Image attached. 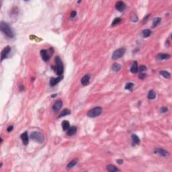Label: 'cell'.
<instances>
[{"instance_id":"33","label":"cell","mask_w":172,"mask_h":172,"mask_svg":"<svg viewBox=\"0 0 172 172\" xmlns=\"http://www.w3.org/2000/svg\"><path fill=\"white\" fill-rule=\"evenodd\" d=\"M76 16H77V12H76V11H73V12L71 13V18H75Z\"/></svg>"},{"instance_id":"34","label":"cell","mask_w":172,"mask_h":172,"mask_svg":"<svg viewBox=\"0 0 172 172\" xmlns=\"http://www.w3.org/2000/svg\"><path fill=\"white\" fill-rule=\"evenodd\" d=\"M13 128V126L12 125V126H9L8 127V128H7V131H8V132H11V131H12Z\"/></svg>"},{"instance_id":"35","label":"cell","mask_w":172,"mask_h":172,"mask_svg":"<svg viewBox=\"0 0 172 172\" xmlns=\"http://www.w3.org/2000/svg\"><path fill=\"white\" fill-rule=\"evenodd\" d=\"M116 161H117V163L119 164V165H121V164L123 163V160L122 159H118Z\"/></svg>"},{"instance_id":"29","label":"cell","mask_w":172,"mask_h":172,"mask_svg":"<svg viewBox=\"0 0 172 172\" xmlns=\"http://www.w3.org/2000/svg\"><path fill=\"white\" fill-rule=\"evenodd\" d=\"M147 69V68L146 66H145V65H141L140 67H139V71L140 73H142L143 71H146Z\"/></svg>"},{"instance_id":"7","label":"cell","mask_w":172,"mask_h":172,"mask_svg":"<svg viewBox=\"0 0 172 172\" xmlns=\"http://www.w3.org/2000/svg\"><path fill=\"white\" fill-rule=\"evenodd\" d=\"M10 51H11V47L9 46H5L4 49L2 50L1 53V61H3L4 59L8 57Z\"/></svg>"},{"instance_id":"32","label":"cell","mask_w":172,"mask_h":172,"mask_svg":"<svg viewBox=\"0 0 172 172\" xmlns=\"http://www.w3.org/2000/svg\"><path fill=\"white\" fill-rule=\"evenodd\" d=\"M168 111V109L167 107H162L161 108V113H165V112H167Z\"/></svg>"},{"instance_id":"4","label":"cell","mask_w":172,"mask_h":172,"mask_svg":"<svg viewBox=\"0 0 172 172\" xmlns=\"http://www.w3.org/2000/svg\"><path fill=\"white\" fill-rule=\"evenodd\" d=\"M30 139L35 141L37 143H42L44 141V137L42 132H38V131H34L30 134Z\"/></svg>"},{"instance_id":"36","label":"cell","mask_w":172,"mask_h":172,"mask_svg":"<svg viewBox=\"0 0 172 172\" xmlns=\"http://www.w3.org/2000/svg\"><path fill=\"white\" fill-rule=\"evenodd\" d=\"M19 89H20V91H23V90H24V85H20Z\"/></svg>"},{"instance_id":"22","label":"cell","mask_w":172,"mask_h":172,"mask_svg":"<svg viewBox=\"0 0 172 172\" xmlns=\"http://www.w3.org/2000/svg\"><path fill=\"white\" fill-rule=\"evenodd\" d=\"M107 170L110 172H116L120 171L118 168H116V166H114L113 165H108L107 166Z\"/></svg>"},{"instance_id":"30","label":"cell","mask_w":172,"mask_h":172,"mask_svg":"<svg viewBox=\"0 0 172 172\" xmlns=\"http://www.w3.org/2000/svg\"><path fill=\"white\" fill-rule=\"evenodd\" d=\"M131 20H132V21L133 22H137L138 21V17L137 16V15L135 14V13H133L132 15V16H131Z\"/></svg>"},{"instance_id":"15","label":"cell","mask_w":172,"mask_h":172,"mask_svg":"<svg viewBox=\"0 0 172 172\" xmlns=\"http://www.w3.org/2000/svg\"><path fill=\"white\" fill-rule=\"evenodd\" d=\"M77 128L75 126H71L67 132V134L68 136H73L77 133Z\"/></svg>"},{"instance_id":"6","label":"cell","mask_w":172,"mask_h":172,"mask_svg":"<svg viewBox=\"0 0 172 172\" xmlns=\"http://www.w3.org/2000/svg\"><path fill=\"white\" fill-rule=\"evenodd\" d=\"M125 52H126V49L124 48H123V47L120 48L118 49H116L112 53V59L113 60H117V59L122 58V57L124 56V55L125 54Z\"/></svg>"},{"instance_id":"20","label":"cell","mask_w":172,"mask_h":172,"mask_svg":"<svg viewBox=\"0 0 172 172\" xmlns=\"http://www.w3.org/2000/svg\"><path fill=\"white\" fill-rule=\"evenodd\" d=\"M62 128H63V130L64 131H67L68 129L70 128V124H69V122L67 120H64L62 122Z\"/></svg>"},{"instance_id":"1","label":"cell","mask_w":172,"mask_h":172,"mask_svg":"<svg viewBox=\"0 0 172 172\" xmlns=\"http://www.w3.org/2000/svg\"><path fill=\"white\" fill-rule=\"evenodd\" d=\"M0 29L1 31L5 35L8 37V38H12L14 37V32L12 28L10 27V26L9 25L8 23L5 22L4 21L1 22L0 23Z\"/></svg>"},{"instance_id":"28","label":"cell","mask_w":172,"mask_h":172,"mask_svg":"<svg viewBox=\"0 0 172 172\" xmlns=\"http://www.w3.org/2000/svg\"><path fill=\"white\" fill-rule=\"evenodd\" d=\"M121 18H116L113 21H112V26H116V25H117V24H118L120 22H121Z\"/></svg>"},{"instance_id":"21","label":"cell","mask_w":172,"mask_h":172,"mask_svg":"<svg viewBox=\"0 0 172 172\" xmlns=\"http://www.w3.org/2000/svg\"><path fill=\"white\" fill-rule=\"evenodd\" d=\"M161 22V18H155L153 20V28H155L158 25H159L160 23Z\"/></svg>"},{"instance_id":"26","label":"cell","mask_w":172,"mask_h":172,"mask_svg":"<svg viewBox=\"0 0 172 172\" xmlns=\"http://www.w3.org/2000/svg\"><path fill=\"white\" fill-rule=\"evenodd\" d=\"M151 31L149 29H145L143 31V36L144 38H148L151 36Z\"/></svg>"},{"instance_id":"25","label":"cell","mask_w":172,"mask_h":172,"mask_svg":"<svg viewBox=\"0 0 172 172\" xmlns=\"http://www.w3.org/2000/svg\"><path fill=\"white\" fill-rule=\"evenodd\" d=\"M159 73L160 75H161L165 79H169L171 77L170 73L168 71H160Z\"/></svg>"},{"instance_id":"19","label":"cell","mask_w":172,"mask_h":172,"mask_svg":"<svg viewBox=\"0 0 172 172\" xmlns=\"http://www.w3.org/2000/svg\"><path fill=\"white\" fill-rule=\"evenodd\" d=\"M120 69H121V65L119 63H114V64H112V70L113 71L118 72Z\"/></svg>"},{"instance_id":"12","label":"cell","mask_w":172,"mask_h":172,"mask_svg":"<svg viewBox=\"0 0 172 172\" xmlns=\"http://www.w3.org/2000/svg\"><path fill=\"white\" fill-rule=\"evenodd\" d=\"M20 137H21L22 141V142H23V144H24V145H27L28 144V142H29L28 132L26 131L24 132H23V133L21 134Z\"/></svg>"},{"instance_id":"8","label":"cell","mask_w":172,"mask_h":172,"mask_svg":"<svg viewBox=\"0 0 172 172\" xmlns=\"http://www.w3.org/2000/svg\"><path fill=\"white\" fill-rule=\"evenodd\" d=\"M63 106V101L59 100H57L55 101V103L54 104V105L53 106V110L55 113H57L59 110H61V108H62Z\"/></svg>"},{"instance_id":"3","label":"cell","mask_w":172,"mask_h":172,"mask_svg":"<svg viewBox=\"0 0 172 172\" xmlns=\"http://www.w3.org/2000/svg\"><path fill=\"white\" fill-rule=\"evenodd\" d=\"M53 53H54V49L53 48H50L48 50L42 49L40 50V56L42 57V60L45 62H47L50 59L51 56L53 54Z\"/></svg>"},{"instance_id":"31","label":"cell","mask_w":172,"mask_h":172,"mask_svg":"<svg viewBox=\"0 0 172 172\" xmlns=\"http://www.w3.org/2000/svg\"><path fill=\"white\" fill-rule=\"evenodd\" d=\"M147 77V75L145 73H141L140 75L139 76V78L140 79H144L145 77Z\"/></svg>"},{"instance_id":"5","label":"cell","mask_w":172,"mask_h":172,"mask_svg":"<svg viewBox=\"0 0 172 172\" xmlns=\"http://www.w3.org/2000/svg\"><path fill=\"white\" fill-rule=\"evenodd\" d=\"M102 112V108L100 106H97L94 108L90 110L88 112V116L90 118H95L100 116Z\"/></svg>"},{"instance_id":"11","label":"cell","mask_w":172,"mask_h":172,"mask_svg":"<svg viewBox=\"0 0 172 172\" xmlns=\"http://www.w3.org/2000/svg\"><path fill=\"white\" fill-rule=\"evenodd\" d=\"M63 79V75H61V76H59L58 77H57V78H54V77H53V78H51L50 80V82H49V84H50V85L51 87H53V86H55L57 84H58L61 81V80Z\"/></svg>"},{"instance_id":"14","label":"cell","mask_w":172,"mask_h":172,"mask_svg":"<svg viewBox=\"0 0 172 172\" xmlns=\"http://www.w3.org/2000/svg\"><path fill=\"white\" fill-rule=\"evenodd\" d=\"M130 72L132 73H137L139 72V67H138V63L137 61H134L132 64V66L130 67Z\"/></svg>"},{"instance_id":"16","label":"cell","mask_w":172,"mask_h":172,"mask_svg":"<svg viewBox=\"0 0 172 172\" xmlns=\"http://www.w3.org/2000/svg\"><path fill=\"white\" fill-rule=\"evenodd\" d=\"M171 57V56L168 53H159L157 56V59L159 61L161 60H167Z\"/></svg>"},{"instance_id":"27","label":"cell","mask_w":172,"mask_h":172,"mask_svg":"<svg viewBox=\"0 0 172 172\" xmlns=\"http://www.w3.org/2000/svg\"><path fill=\"white\" fill-rule=\"evenodd\" d=\"M134 85L133 83L132 82H129V83H127L125 85V89L127 90H132V88H134Z\"/></svg>"},{"instance_id":"13","label":"cell","mask_w":172,"mask_h":172,"mask_svg":"<svg viewBox=\"0 0 172 172\" xmlns=\"http://www.w3.org/2000/svg\"><path fill=\"white\" fill-rule=\"evenodd\" d=\"M89 80H90V75H85L81 78V84L85 86V85H88L89 84Z\"/></svg>"},{"instance_id":"23","label":"cell","mask_w":172,"mask_h":172,"mask_svg":"<svg viewBox=\"0 0 172 172\" xmlns=\"http://www.w3.org/2000/svg\"><path fill=\"white\" fill-rule=\"evenodd\" d=\"M71 114V110L69 109H65L63 110V111L60 113V115L59 116V118L63 117V116H66L67 115H69Z\"/></svg>"},{"instance_id":"18","label":"cell","mask_w":172,"mask_h":172,"mask_svg":"<svg viewBox=\"0 0 172 172\" xmlns=\"http://www.w3.org/2000/svg\"><path fill=\"white\" fill-rule=\"evenodd\" d=\"M78 161H79V160L77 159L72 160L71 161H70L69 163V164L67 165V169H72L73 167H75L76 165L78 163Z\"/></svg>"},{"instance_id":"24","label":"cell","mask_w":172,"mask_h":172,"mask_svg":"<svg viewBox=\"0 0 172 172\" xmlns=\"http://www.w3.org/2000/svg\"><path fill=\"white\" fill-rule=\"evenodd\" d=\"M156 97V93L154 90H150L148 93V98L149 100H154Z\"/></svg>"},{"instance_id":"9","label":"cell","mask_w":172,"mask_h":172,"mask_svg":"<svg viewBox=\"0 0 172 172\" xmlns=\"http://www.w3.org/2000/svg\"><path fill=\"white\" fill-rule=\"evenodd\" d=\"M155 153L156 154H158L160 156H162L164 157H166L169 155V153L168 151H166L165 149H162V148H157L155 150Z\"/></svg>"},{"instance_id":"37","label":"cell","mask_w":172,"mask_h":172,"mask_svg":"<svg viewBox=\"0 0 172 172\" xmlns=\"http://www.w3.org/2000/svg\"><path fill=\"white\" fill-rule=\"evenodd\" d=\"M56 96H57V94H54V95H52V96H51V97H55Z\"/></svg>"},{"instance_id":"17","label":"cell","mask_w":172,"mask_h":172,"mask_svg":"<svg viewBox=\"0 0 172 172\" xmlns=\"http://www.w3.org/2000/svg\"><path fill=\"white\" fill-rule=\"evenodd\" d=\"M131 137H132V146H134L136 145H139L140 143V139L137 134H132Z\"/></svg>"},{"instance_id":"10","label":"cell","mask_w":172,"mask_h":172,"mask_svg":"<svg viewBox=\"0 0 172 172\" xmlns=\"http://www.w3.org/2000/svg\"><path fill=\"white\" fill-rule=\"evenodd\" d=\"M115 8L120 12H122L126 9V4L124 2L122 1H119L116 2Z\"/></svg>"},{"instance_id":"2","label":"cell","mask_w":172,"mask_h":172,"mask_svg":"<svg viewBox=\"0 0 172 172\" xmlns=\"http://www.w3.org/2000/svg\"><path fill=\"white\" fill-rule=\"evenodd\" d=\"M55 63H56V65L52 66V69L55 71L57 75H62L64 71V66H63V61H61V59L59 56H57L55 57Z\"/></svg>"}]
</instances>
